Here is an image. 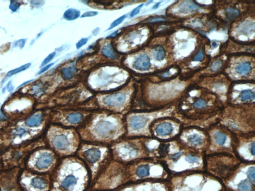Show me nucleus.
Returning <instances> with one entry per match:
<instances>
[{
    "label": "nucleus",
    "instance_id": "1",
    "mask_svg": "<svg viewBox=\"0 0 255 191\" xmlns=\"http://www.w3.org/2000/svg\"><path fill=\"white\" fill-rule=\"evenodd\" d=\"M76 129L82 141L110 146L125 136V118L104 114L89 116Z\"/></svg>",
    "mask_w": 255,
    "mask_h": 191
},
{
    "label": "nucleus",
    "instance_id": "2",
    "mask_svg": "<svg viewBox=\"0 0 255 191\" xmlns=\"http://www.w3.org/2000/svg\"><path fill=\"white\" fill-rule=\"evenodd\" d=\"M59 191L90 190L91 177L85 164L75 155L61 159L57 168Z\"/></svg>",
    "mask_w": 255,
    "mask_h": 191
},
{
    "label": "nucleus",
    "instance_id": "3",
    "mask_svg": "<svg viewBox=\"0 0 255 191\" xmlns=\"http://www.w3.org/2000/svg\"><path fill=\"white\" fill-rule=\"evenodd\" d=\"M75 155L88 169L91 177V187L112 160L109 146L84 141L80 144Z\"/></svg>",
    "mask_w": 255,
    "mask_h": 191
},
{
    "label": "nucleus",
    "instance_id": "4",
    "mask_svg": "<svg viewBox=\"0 0 255 191\" xmlns=\"http://www.w3.org/2000/svg\"><path fill=\"white\" fill-rule=\"evenodd\" d=\"M51 140L53 147L61 157L75 155L82 142L77 129L61 126Z\"/></svg>",
    "mask_w": 255,
    "mask_h": 191
},
{
    "label": "nucleus",
    "instance_id": "5",
    "mask_svg": "<svg viewBox=\"0 0 255 191\" xmlns=\"http://www.w3.org/2000/svg\"><path fill=\"white\" fill-rule=\"evenodd\" d=\"M127 95L125 92H118L104 97L102 103L107 108L115 110H119L126 105Z\"/></svg>",
    "mask_w": 255,
    "mask_h": 191
},
{
    "label": "nucleus",
    "instance_id": "6",
    "mask_svg": "<svg viewBox=\"0 0 255 191\" xmlns=\"http://www.w3.org/2000/svg\"><path fill=\"white\" fill-rule=\"evenodd\" d=\"M87 118H85L82 113L77 111L71 112L64 115L62 119L60 120V124L64 127L77 129L84 123Z\"/></svg>",
    "mask_w": 255,
    "mask_h": 191
},
{
    "label": "nucleus",
    "instance_id": "7",
    "mask_svg": "<svg viewBox=\"0 0 255 191\" xmlns=\"http://www.w3.org/2000/svg\"><path fill=\"white\" fill-rule=\"evenodd\" d=\"M54 156L51 152H43L36 161V166L39 170H44L49 168L54 162Z\"/></svg>",
    "mask_w": 255,
    "mask_h": 191
},
{
    "label": "nucleus",
    "instance_id": "8",
    "mask_svg": "<svg viewBox=\"0 0 255 191\" xmlns=\"http://www.w3.org/2000/svg\"><path fill=\"white\" fill-rule=\"evenodd\" d=\"M151 66L150 59L146 54H142L136 58L134 63V67L139 71L148 70Z\"/></svg>",
    "mask_w": 255,
    "mask_h": 191
},
{
    "label": "nucleus",
    "instance_id": "9",
    "mask_svg": "<svg viewBox=\"0 0 255 191\" xmlns=\"http://www.w3.org/2000/svg\"><path fill=\"white\" fill-rule=\"evenodd\" d=\"M173 128L170 123H163L159 124L156 127L155 131L157 135L160 136H167L172 133Z\"/></svg>",
    "mask_w": 255,
    "mask_h": 191
},
{
    "label": "nucleus",
    "instance_id": "10",
    "mask_svg": "<svg viewBox=\"0 0 255 191\" xmlns=\"http://www.w3.org/2000/svg\"><path fill=\"white\" fill-rule=\"evenodd\" d=\"M43 121V116L41 114H35L28 119L26 124L30 127H36L40 126Z\"/></svg>",
    "mask_w": 255,
    "mask_h": 191
},
{
    "label": "nucleus",
    "instance_id": "11",
    "mask_svg": "<svg viewBox=\"0 0 255 191\" xmlns=\"http://www.w3.org/2000/svg\"><path fill=\"white\" fill-rule=\"evenodd\" d=\"M76 72V68L74 66L71 67H64L61 69L62 77L66 80H71L73 78Z\"/></svg>",
    "mask_w": 255,
    "mask_h": 191
},
{
    "label": "nucleus",
    "instance_id": "12",
    "mask_svg": "<svg viewBox=\"0 0 255 191\" xmlns=\"http://www.w3.org/2000/svg\"><path fill=\"white\" fill-rule=\"evenodd\" d=\"M80 16V11L75 9H69L63 14V18L67 21H73L78 18Z\"/></svg>",
    "mask_w": 255,
    "mask_h": 191
},
{
    "label": "nucleus",
    "instance_id": "13",
    "mask_svg": "<svg viewBox=\"0 0 255 191\" xmlns=\"http://www.w3.org/2000/svg\"><path fill=\"white\" fill-rule=\"evenodd\" d=\"M102 53L103 55L112 59H116L118 58V55L115 53L111 44H107L103 47L102 49Z\"/></svg>",
    "mask_w": 255,
    "mask_h": 191
},
{
    "label": "nucleus",
    "instance_id": "14",
    "mask_svg": "<svg viewBox=\"0 0 255 191\" xmlns=\"http://www.w3.org/2000/svg\"><path fill=\"white\" fill-rule=\"evenodd\" d=\"M251 70L250 64L248 62H244L239 64L236 68V72L241 75H247Z\"/></svg>",
    "mask_w": 255,
    "mask_h": 191
},
{
    "label": "nucleus",
    "instance_id": "15",
    "mask_svg": "<svg viewBox=\"0 0 255 191\" xmlns=\"http://www.w3.org/2000/svg\"><path fill=\"white\" fill-rule=\"evenodd\" d=\"M31 185L33 187L38 189H44L46 187V183L42 178L35 177L31 180Z\"/></svg>",
    "mask_w": 255,
    "mask_h": 191
},
{
    "label": "nucleus",
    "instance_id": "16",
    "mask_svg": "<svg viewBox=\"0 0 255 191\" xmlns=\"http://www.w3.org/2000/svg\"><path fill=\"white\" fill-rule=\"evenodd\" d=\"M253 185L248 180H243L238 185L239 191H253Z\"/></svg>",
    "mask_w": 255,
    "mask_h": 191
},
{
    "label": "nucleus",
    "instance_id": "17",
    "mask_svg": "<svg viewBox=\"0 0 255 191\" xmlns=\"http://www.w3.org/2000/svg\"><path fill=\"white\" fill-rule=\"evenodd\" d=\"M240 97L242 101H252L255 99V93L250 90H244L241 92Z\"/></svg>",
    "mask_w": 255,
    "mask_h": 191
},
{
    "label": "nucleus",
    "instance_id": "18",
    "mask_svg": "<svg viewBox=\"0 0 255 191\" xmlns=\"http://www.w3.org/2000/svg\"><path fill=\"white\" fill-rule=\"evenodd\" d=\"M31 65V63H27L25 64L24 65L21 66V67H19L18 68L15 69L14 70L10 71L9 72H8V73L6 75V77H11V76H13L14 75H15L16 74L19 73L20 72H22L23 71H25Z\"/></svg>",
    "mask_w": 255,
    "mask_h": 191
},
{
    "label": "nucleus",
    "instance_id": "19",
    "mask_svg": "<svg viewBox=\"0 0 255 191\" xmlns=\"http://www.w3.org/2000/svg\"><path fill=\"white\" fill-rule=\"evenodd\" d=\"M155 55L158 60H162L165 57V51L162 48H157L155 50Z\"/></svg>",
    "mask_w": 255,
    "mask_h": 191
},
{
    "label": "nucleus",
    "instance_id": "20",
    "mask_svg": "<svg viewBox=\"0 0 255 191\" xmlns=\"http://www.w3.org/2000/svg\"><path fill=\"white\" fill-rule=\"evenodd\" d=\"M188 141L193 146H199L202 143V139L199 136L197 135H193L190 136L188 138Z\"/></svg>",
    "mask_w": 255,
    "mask_h": 191
},
{
    "label": "nucleus",
    "instance_id": "21",
    "mask_svg": "<svg viewBox=\"0 0 255 191\" xmlns=\"http://www.w3.org/2000/svg\"><path fill=\"white\" fill-rule=\"evenodd\" d=\"M215 138L216 142L221 146H222L225 143L226 140V136L221 132H216L215 134Z\"/></svg>",
    "mask_w": 255,
    "mask_h": 191
},
{
    "label": "nucleus",
    "instance_id": "22",
    "mask_svg": "<svg viewBox=\"0 0 255 191\" xmlns=\"http://www.w3.org/2000/svg\"><path fill=\"white\" fill-rule=\"evenodd\" d=\"M223 65V62L221 60L214 61L210 66V69L213 72H216L221 68Z\"/></svg>",
    "mask_w": 255,
    "mask_h": 191
},
{
    "label": "nucleus",
    "instance_id": "23",
    "mask_svg": "<svg viewBox=\"0 0 255 191\" xmlns=\"http://www.w3.org/2000/svg\"><path fill=\"white\" fill-rule=\"evenodd\" d=\"M126 16H127L126 15H123L122 16H121V17L117 18V20H115V21H113V23H112L109 28H108V30H112L113 28H115L117 26H119L120 24H121V23H122L124 21L125 19L126 18Z\"/></svg>",
    "mask_w": 255,
    "mask_h": 191
},
{
    "label": "nucleus",
    "instance_id": "24",
    "mask_svg": "<svg viewBox=\"0 0 255 191\" xmlns=\"http://www.w3.org/2000/svg\"><path fill=\"white\" fill-rule=\"evenodd\" d=\"M193 106L195 108H197V109H202V108H204L207 107V103L205 100L200 99V100H197L193 104Z\"/></svg>",
    "mask_w": 255,
    "mask_h": 191
},
{
    "label": "nucleus",
    "instance_id": "25",
    "mask_svg": "<svg viewBox=\"0 0 255 191\" xmlns=\"http://www.w3.org/2000/svg\"><path fill=\"white\" fill-rule=\"evenodd\" d=\"M226 13H227V16L229 18H235V16H237L239 15V11L236 9H234L233 8L228 9L227 10H226Z\"/></svg>",
    "mask_w": 255,
    "mask_h": 191
},
{
    "label": "nucleus",
    "instance_id": "26",
    "mask_svg": "<svg viewBox=\"0 0 255 191\" xmlns=\"http://www.w3.org/2000/svg\"><path fill=\"white\" fill-rule=\"evenodd\" d=\"M247 175L248 176V178L250 179L251 181L254 182L255 181V168L251 167L249 169L248 172H247Z\"/></svg>",
    "mask_w": 255,
    "mask_h": 191
},
{
    "label": "nucleus",
    "instance_id": "27",
    "mask_svg": "<svg viewBox=\"0 0 255 191\" xmlns=\"http://www.w3.org/2000/svg\"><path fill=\"white\" fill-rule=\"evenodd\" d=\"M56 52H53V53H51V54H49L48 55V57L44 59V60H43V63L41 64V67H43V66L45 65L46 64H47L48 63H49L54 58V56L56 55Z\"/></svg>",
    "mask_w": 255,
    "mask_h": 191
},
{
    "label": "nucleus",
    "instance_id": "28",
    "mask_svg": "<svg viewBox=\"0 0 255 191\" xmlns=\"http://www.w3.org/2000/svg\"><path fill=\"white\" fill-rule=\"evenodd\" d=\"M20 6V4L16 1H11L10 5V9L11 10V11L15 12L19 8Z\"/></svg>",
    "mask_w": 255,
    "mask_h": 191
},
{
    "label": "nucleus",
    "instance_id": "29",
    "mask_svg": "<svg viewBox=\"0 0 255 191\" xmlns=\"http://www.w3.org/2000/svg\"><path fill=\"white\" fill-rule=\"evenodd\" d=\"M185 159L187 161L189 162V163H197V162H198V160H199V159L197 157L193 156L191 155H187V156L185 157Z\"/></svg>",
    "mask_w": 255,
    "mask_h": 191
},
{
    "label": "nucleus",
    "instance_id": "30",
    "mask_svg": "<svg viewBox=\"0 0 255 191\" xmlns=\"http://www.w3.org/2000/svg\"><path fill=\"white\" fill-rule=\"evenodd\" d=\"M88 39L87 38H83L82 39H80V40L76 43V48L77 49H79L80 48L82 47L85 44H86L88 42Z\"/></svg>",
    "mask_w": 255,
    "mask_h": 191
},
{
    "label": "nucleus",
    "instance_id": "31",
    "mask_svg": "<svg viewBox=\"0 0 255 191\" xmlns=\"http://www.w3.org/2000/svg\"><path fill=\"white\" fill-rule=\"evenodd\" d=\"M143 5H144L143 4L139 5L137 7H136V8L134 9V10H132V11H131V14H130L131 17H133V16H135L136 15H137L139 13L140 11L141 8L143 6Z\"/></svg>",
    "mask_w": 255,
    "mask_h": 191
},
{
    "label": "nucleus",
    "instance_id": "32",
    "mask_svg": "<svg viewBox=\"0 0 255 191\" xmlns=\"http://www.w3.org/2000/svg\"><path fill=\"white\" fill-rule=\"evenodd\" d=\"M167 146L165 144H162L160 147L159 153L160 154V155L164 156L167 153Z\"/></svg>",
    "mask_w": 255,
    "mask_h": 191
},
{
    "label": "nucleus",
    "instance_id": "33",
    "mask_svg": "<svg viewBox=\"0 0 255 191\" xmlns=\"http://www.w3.org/2000/svg\"><path fill=\"white\" fill-rule=\"evenodd\" d=\"M98 13L97 11H88L85 12L82 15L81 18H86V17H91V16H96L98 15Z\"/></svg>",
    "mask_w": 255,
    "mask_h": 191
},
{
    "label": "nucleus",
    "instance_id": "34",
    "mask_svg": "<svg viewBox=\"0 0 255 191\" xmlns=\"http://www.w3.org/2000/svg\"><path fill=\"white\" fill-rule=\"evenodd\" d=\"M204 55L202 51H201L198 53L196 57H195L194 60L195 61H202L204 60Z\"/></svg>",
    "mask_w": 255,
    "mask_h": 191
},
{
    "label": "nucleus",
    "instance_id": "35",
    "mask_svg": "<svg viewBox=\"0 0 255 191\" xmlns=\"http://www.w3.org/2000/svg\"><path fill=\"white\" fill-rule=\"evenodd\" d=\"M25 43H26L25 39H20L16 43V45L22 48L25 46Z\"/></svg>",
    "mask_w": 255,
    "mask_h": 191
},
{
    "label": "nucleus",
    "instance_id": "36",
    "mask_svg": "<svg viewBox=\"0 0 255 191\" xmlns=\"http://www.w3.org/2000/svg\"><path fill=\"white\" fill-rule=\"evenodd\" d=\"M53 65V63L49 64H48V65H46V66H45V67H43V68L41 69V70L39 71V72L38 73V75L41 74L43 73V72H46V71L48 70V69L49 68H51Z\"/></svg>",
    "mask_w": 255,
    "mask_h": 191
},
{
    "label": "nucleus",
    "instance_id": "37",
    "mask_svg": "<svg viewBox=\"0 0 255 191\" xmlns=\"http://www.w3.org/2000/svg\"><path fill=\"white\" fill-rule=\"evenodd\" d=\"M26 131H25V129H18L17 131H16V134L17 135H18V136H22L24 134H25V133H26Z\"/></svg>",
    "mask_w": 255,
    "mask_h": 191
},
{
    "label": "nucleus",
    "instance_id": "38",
    "mask_svg": "<svg viewBox=\"0 0 255 191\" xmlns=\"http://www.w3.org/2000/svg\"><path fill=\"white\" fill-rule=\"evenodd\" d=\"M8 119L6 116H5V114H4L3 112L1 111V110L0 109V121H6Z\"/></svg>",
    "mask_w": 255,
    "mask_h": 191
},
{
    "label": "nucleus",
    "instance_id": "39",
    "mask_svg": "<svg viewBox=\"0 0 255 191\" xmlns=\"http://www.w3.org/2000/svg\"><path fill=\"white\" fill-rule=\"evenodd\" d=\"M181 154H182V152H178L177 153L172 155V158L173 159H178L179 157H180Z\"/></svg>",
    "mask_w": 255,
    "mask_h": 191
},
{
    "label": "nucleus",
    "instance_id": "40",
    "mask_svg": "<svg viewBox=\"0 0 255 191\" xmlns=\"http://www.w3.org/2000/svg\"><path fill=\"white\" fill-rule=\"evenodd\" d=\"M251 152L252 153V155H255V143H253L252 145L251 146L250 148Z\"/></svg>",
    "mask_w": 255,
    "mask_h": 191
},
{
    "label": "nucleus",
    "instance_id": "41",
    "mask_svg": "<svg viewBox=\"0 0 255 191\" xmlns=\"http://www.w3.org/2000/svg\"><path fill=\"white\" fill-rule=\"evenodd\" d=\"M7 87H8V90L9 91L11 92L14 90V87L12 86V85L11 84V82L9 83L8 85H7Z\"/></svg>",
    "mask_w": 255,
    "mask_h": 191
},
{
    "label": "nucleus",
    "instance_id": "42",
    "mask_svg": "<svg viewBox=\"0 0 255 191\" xmlns=\"http://www.w3.org/2000/svg\"><path fill=\"white\" fill-rule=\"evenodd\" d=\"M161 2H159V3H157V4H155V6H154V7H153V9H157L158 7H159V6L160 5V4Z\"/></svg>",
    "mask_w": 255,
    "mask_h": 191
},
{
    "label": "nucleus",
    "instance_id": "43",
    "mask_svg": "<svg viewBox=\"0 0 255 191\" xmlns=\"http://www.w3.org/2000/svg\"><path fill=\"white\" fill-rule=\"evenodd\" d=\"M212 45L214 46V47H216V46H217V44H216V43H213Z\"/></svg>",
    "mask_w": 255,
    "mask_h": 191
},
{
    "label": "nucleus",
    "instance_id": "44",
    "mask_svg": "<svg viewBox=\"0 0 255 191\" xmlns=\"http://www.w3.org/2000/svg\"></svg>",
    "mask_w": 255,
    "mask_h": 191
},
{
    "label": "nucleus",
    "instance_id": "45",
    "mask_svg": "<svg viewBox=\"0 0 255 191\" xmlns=\"http://www.w3.org/2000/svg\"></svg>",
    "mask_w": 255,
    "mask_h": 191
}]
</instances>
